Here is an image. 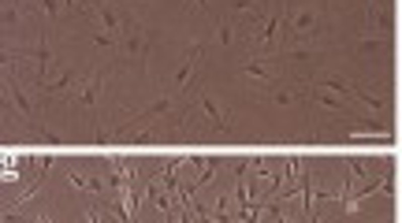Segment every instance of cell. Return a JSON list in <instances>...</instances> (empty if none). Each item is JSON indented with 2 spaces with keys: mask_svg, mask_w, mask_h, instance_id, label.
I'll return each instance as SVG.
<instances>
[{
  "mask_svg": "<svg viewBox=\"0 0 402 223\" xmlns=\"http://www.w3.org/2000/svg\"><path fill=\"white\" fill-rule=\"evenodd\" d=\"M242 71L250 75V79H257V82H268V79H272V75H268V67H264V63H246Z\"/></svg>",
  "mask_w": 402,
  "mask_h": 223,
  "instance_id": "1",
  "label": "cell"
},
{
  "mask_svg": "<svg viewBox=\"0 0 402 223\" xmlns=\"http://www.w3.org/2000/svg\"><path fill=\"white\" fill-rule=\"evenodd\" d=\"M194 4H197V8H205V0H194Z\"/></svg>",
  "mask_w": 402,
  "mask_h": 223,
  "instance_id": "5",
  "label": "cell"
},
{
  "mask_svg": "<svg viewBox=\"0 0 402 223\" xmlns=\"http://www.w3.org/2000/svg\"><path fill=\"white\" fill-rule=\"evenodd\" d=\"M257 0H235V12H246V8H253Z\"/></svg>",
  "mask_w": 402,
  "mask_h": 223,
  "instance_id": "2",
  "label": "cell"
},
{
  "mask_svg": "<svg viewBox=\"0 0 402 223\" xmlns=\"http://www.w3.org/2000/svg\"><path fill=\"white\" fill-rule=\"evenodd\" d=\"M63 4H67V8H82V0H63Z\"/></svg>",
  "mask_w": 402,
  "mask_h": 223,
  "instance_id": "4",
  "label": "cell"
},
{
  "mask_svg": "<svg viewBox=\"0 0 402 223\" xmlns=\"http://www.w3.org/2000/svg\"><path fill=\"white\" fill-rule=\"evenodd\" d=\"M41 8H45L49 15H56V0H41Z\"/></svg>",
  "mask_w": 402,
  "mask_h": 223,
  "instance_id": "3",
  "label": "cell"
}]
</instances>
